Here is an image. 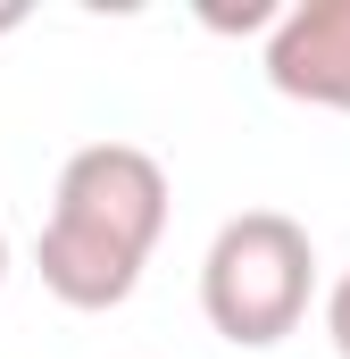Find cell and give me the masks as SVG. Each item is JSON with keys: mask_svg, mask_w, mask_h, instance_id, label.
Returning <instances> with one entry per match:
<instances>
[{"mask_svg": "<svg viewBox=\"0 0 350 359\" xmlns=\"http://www.w3.org/2000/svg\"><path fill=\"white\" fill-rule=\"evenodd\" d=\"M326 343H334V351L350 359V268L334 276V284H326Z\"/></svg>", "mask_w": 350, "mask_h": 359, "instance_id": "obj_4", "label": "cell"}, {"mask_svg": "<svg viewBox=\"0 0 350 359\" xmlns=\"http://www.w3.org/2000/svg\"><path fill=\"white\" fill-rule=\"evenodd\" d=\"M0 284H8V226H0Z\"/></svg>", "mask_w": 350, "mask_h": 359, "instance_id": "obj_5", "label": "cell"}, {"mask_svg": "<svg viewBox=\"0 0 350 359\" xmlns=\"http://www.w3.org/2000/svg\"><path fill=\"white\" fill-rule=\"evenodd\" d=\"M317 301V243L284 209H242L200 251V318L234 351H275Z\"/></svg>", "mask_w": 350, "mask_h": 359, "instance_id": "obj_2", "label": "cell"}, {"mask_svg": "<svg viewBox=\"0 0 350 359\" xmlns=\"http://www.w3.org/2000/svg\"><path fill=\"white\" fill-rule=\"evenodd\" d=\"M267 84L309 109L350 117V0H300L267 34Z\"/></svg>", "mask_w": 350, "mask_h": 359, "instance_id": "obj_3", "label": "cell"}, {"mask_svg": "<svg viewBox=\"0 0 350 359\" xmlns=\"http://www.w3.org/2000/svg\"><path fill=\"white\" fill-rule=\"evenodd\" d=\"M159 234H167V168L142 142H84L59 168L34 268L50 284V301L67 309H117L134 301Z\"/></svg>", "mask_w": 350, "mask_h": 359, "instance_id": "obj_1", "label": "cell"}]
</instances>
